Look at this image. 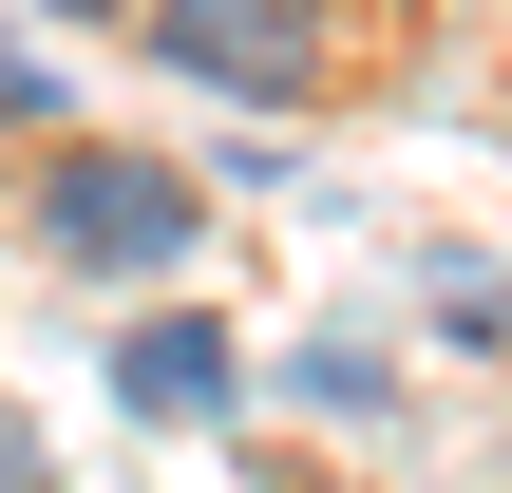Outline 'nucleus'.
<instances>
[{
    "label": "nucleus",
    "instance_id": "f257e3e1",
    "mask_svg": "<svg viewBox=\"0 0 512 493\" xmlns=\"http://www.w3.org/2000/svg\"><path fill=\"white\" fill-rule=\"evenodd\" d=\"M0 228H19L57 285L152 304V285H190V266H209V171H190V152H152V133H38V171L0 190Z\"/></svg>",
    "mask_w": 512,
    "mask_h": 493
},
{
    "label": "nucleus",
    "instance_id": "f03ea898",
    "mask_svg": "<svg viewBox=\"0 0 512 493\" xmlns=\"http://www.w3.org/2000/svg\"><path fill=\"white\" fill-rule=\"evenodd\" d=\"M133 38L209 114H323L342 95V0H133Z\"/></svg>",
    "mask_w": 512,
    "mask_h": 493
},
{
    "label": "nucleus",
    "instance_id": "7ed1b4c3",
    "mask_svg": "<svg viewBox=\"0 0 512 493\" xmlns=\"http://www.w3.org/2000/svg\"><path fill=\"white\" fill-rule=\"evenodd\" d=\"M114 418H152V437H228L247 418V342L209 323V304H133V342H114Z\"/></svg>",
    "mask_w": 512,
    "mask_h": 493
},
{
    "label": "nucleus",
    "instance_id": "20e7f679",
    "mask_svg": "<svg viewBox=\"0 0 512 493\" xmlns=\"http://www.w3.org/2000/svg\"><path fill=\"white\" fill-rule=\"evenodd\" d=\"M285 399H304V418H361V437H380V418H399V342H380V323H323V342L285 361Z\"/></svg>",
    "mask_w": 512,
    "mask_h": 493
},
{
    "label": "nucleus",
    "instance_id": "39448f33",
    "mask_svg": "<svg viewBox=\"0 0 512 493\" xmlns=\"http://www.w3.org/2000/svg\"><path fill=\"white\" fill-rule=\"evenodd\" d=\"M0 133H76V57H38V38H0Z\"/></svg>",
    "mask_w": 512,
    "mask_h": 493
},
{
    "label": "nucleus",
    "instance_id": "423d86ee",
    "mask_svg": "<svg viewBox=\"0 0 512 493\" xmlns=\"http://www.w3.org/2000/svg\"><path fill=\"white\" fill-rule=\"evenodd\" d=\"M418 304H437V342H512V266H475V247H456Z\"/></svg>",
    "mask_w": 512,
    "mask_h": 493
},
{
    "label": "nucleus",
    "instance_id": "0eeeda50",
    "mask_svg": "<svg viewBox=\"0 0 512 493\" xmlns=\"http://www.w3.org/2000/svg\"><path fill=\"white\" fill-rule=\"evenodd\" d=\"M38 19H57V38H114V19H133V0H38Z\"/></svg>",
    "mask_w": 512,
    "mask_h": 493
}]
</instances>
